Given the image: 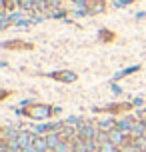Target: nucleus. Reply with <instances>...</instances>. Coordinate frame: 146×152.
I'll list each match as a JSON object with an SVG mask.
<instances>
[{"label":"nucleus","instance_id":"1","mask_svg":"<svg viewBox=\"0 0 146 152\" xmlns=\"http://www.w3.org/2000/svg\"><path fill=\"white\" fill-rule=\"evenodd\" d=\"M28 114H30L32 118H46L48 116V108L46 106H34L28 110Z\"/></svg>","mask_w":146,"mask_h":152},{"label":"nucleus","instance_id":"2","mask_svg":"<svg viewBox=\"0 0 146 152\" xmlns=\"http://www.w3.org/2000/svg\"><path fill=\"white\" fill-rule=\"evenodd\" d=\"M108 136H110V142H112V144H122V130H110V134H108Z\"/></svg>","mask_w":146,"mask_h":152},{"label":"nucleus","instance_id":"4","mask_svg":"<svg viewBox=\"0 0 146 152\" xmlns=\"http://www.w3.org/2000/svg\"><path fill=\"white\" fill-rule=\"evenodd\" d=\"M32 146H34L38 152H44V150H46V146H48V142H46V140H42V138H36Z\"/></svg>","mask_w":146,"mask_h":152},{"label":"nucleus","instance_id":"5","mask_svg":"<svg viewBox=\"0 0 146 152\" xmlns=\"http://www.w3.org/2000/svg\"><path fill=\"white\" fill-rule=\"evenodd\" d=\"M116 144H112V142H106V144H102V148H100V152H116L114 148Z\"/></svg>","mask_w":146,"mask_h":152},{"label":"nucleus","instance_id":"3","mask_svg":"<svg viewBox=\"0 0 146 152\" xmlns=\"http://www.w3.org/2000/svg\"><path fill=\"white\" fill-rule=\"evenodd\" d=\"M46 142H48V148H56V146L60 144V138L56 136V134H48V136H46Z\"/></svg>","mask_w":146,"mask_h":152}]
</instances>
